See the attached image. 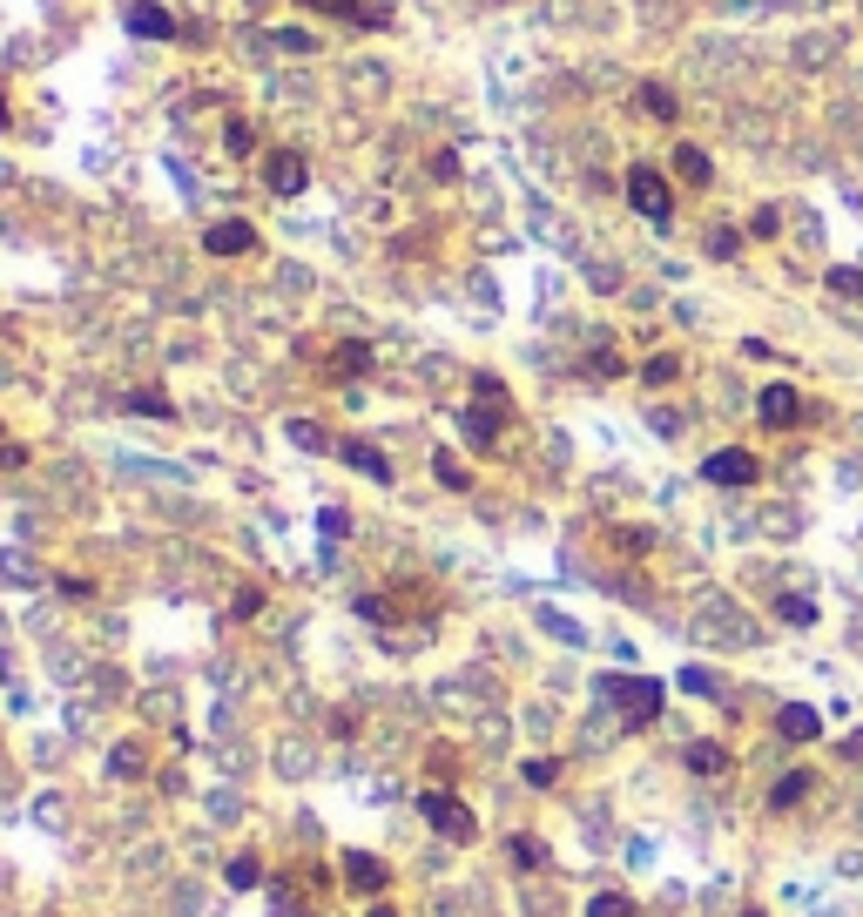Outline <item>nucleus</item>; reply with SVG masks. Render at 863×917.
Segmentation results:
<instances>
[{"label": "nucleus", "mask_w": 863, "mask_h": 917, "mask_svg": "<svg viewBox=\"0 0 863 917\" xmlns=\"http://www.w3.org/2000/svg\"><path fill=\"white\" fill-rule=\"evenodd\" d=\"M601 695L620 708V729H648L661 715V682L648 674H601Z\"/></svg>", "instance_id": "f257e3e1"}, {"label": "nucleus", "mask_w": 863, "mask_h": 917, "mask_svg": "<svg viewBox=\"0 0 863 917\" xmlns=\"http://www.w3.org/2000/svg\"><path fill=\"white\" fill-rule=\"evenodd\" d=\"M418 816H425L432 830H439L446 844H473V836H480L473 810H465V803H459L452 789H425V796H418Z\"/></svg>", "instance_id": "f03ea898"}, {"label": "nucleus", "mask_w": 863, "mask_h": 917, "mask_svg": "<svg viewBox=\"0 0 863 917\" xmlns=\"http://www.w3.org/2000/svg\"><path fill=\"white\" fill-rule=\"evenodd\" d=\"M627 203H635L648 223H669L675 216V189H669V176H661V169H627Z\"/></svg>", "instance_id": "7ed1b4c3"}, {"label": "nucleus", "mask_w": 863, "mask_h": 917, "mask_svg": "<svg viewBox=\"0 0 863 917\" xmlns=\"http://www.w3.org/2000/svg\"><path fill=\"white\" fill-rule=\"evenodd\" d=\"M756 452H742V446H729V452H709L701 459V480L709 486H756Z\"/></svg>", "instance_id": "20e7f679"}, {"label": "nucleus", "mask_w": 863, "mask_h": 917, "mask_svg": "<svg viewBox=\"0 0 863 917\" xmlns=\"http://www.w3.org/2000/svg\"><path fill=\"white\" fill-rule=\"evenodd\" d=\"M263 183H270V196H304V183H310V163H304L297 149H277V155L263 163Z\"/></svg>", "instance_id": "39448f33"}, {"label": "nucleus", "mask_w": 863, "mask_h": 917, "mask_svg": "<svg viewBox=\"0 0 863 917\" xmlns=\"http://www.w3.org/2000/svg\"><path fill=\"white\" fill-rule=\"evenodd\" d=\"M203 250H210V257H250V250H257V230L237 223V216H229V223H210V230H203Z\"/></svg>", "instance_id": "423d86ee"}, {"label": "nucleus", "mask_w": 863, "mask_h": 917, "mask_svg": "<svg viewBox=\"0 0 863 917\" xmlns=\"http://www.w3.org/2000/svg\"><path fill=\"white\" fill-rule=\"evenodd\" d=\"M129 34H135V42H169V34H176V14L155 8V0H129Z\"/></svg>", "instance_id": "0eeeda50"}, {"label": "nucleus", "mask_w": 863, "mask_h": 917, "mask_svg": "<svg viewBox=\"0 0 863 917\" xmlns=\"http://www.w3.org/2000/svg\"><path fill=\"white\" fill-rule=\"evenodd\" d=\"M756 412H762V425H796L803 419V398H796V385H762V398H756Z\"/></svg>", "instance_id": "6e6552de"}, {"label": "nucleus", "mask_w": 863, "mask_h": 917, "mask_svg": "<svg viewBox=\"0 0 863 917\" xmlns=\"http://www.w3.org/2000/svg\"><path fill=\"white\" fill-rule=\"evenodd\" d=\"M344 877H351V891H358V897H378V891L391 884V870H385L371 850H351V857H344Z\"/></svg>", "instance_id": "1a4fd4ad"}, {"label": "nucleus", "mask_w": 863, "mask_h": 917, "mask_svg": "<svg viewBox=\"0 0 863 917\" xmlns=\"http://www.w3.org/2000/svg\"><path fill=\"white\" fill-rule=\"evenodd\" d=\"M499 425H506V412L499 405H480V398H473V412H459V432H465V446H493V438H499Z\"/></svg>", "instance_id": "9d476101"}, {"label": "nucleus", "mask_w": 863, "mask_h": 917, "mask_svg": "<svg viewBox=\"0 0 863 917\" xmlns=\"http://www.w3.org/2000/svg\"><path fill=\"white\" fill-rule=\"evenodd\" d=\"M338 452H344V466H358V472H365V480H378V486H391V459H385V452L371 446V438H344V446H338Z\"/></svg>", "instance_id": "9b49d317"}, {"label": "nucleus", "mask_w": 863, "mask_h": 917, "mask_svg": "<svg viewBox=\"0 0 863 917\" xmlns=\"http://www.w3.org/2000/svg\"><path fill=\"white\" fill-rule=\"evenodd\" d=\"M371 357H378V351H371L365 338H344V344L331 351V378H365V372H371Z\"/></svg>", "instance_id": "f8f14e48"}, {"label": "nucleus", "mask_w": 863, "mask_h": 917, "mask_svg": "<svg viewBox=\"0 0 863 917\" xmlns=\"http://www.w3.org/2000/svg\"><path fill=\"white\" fill-rule=\"evenodd\" d=\"M304 8L344 14V21H358V27H391V8H365V0H304Z\"/></svg>", "instance_id": "ddd939ff"}, {"label": "nucleus", "mask_w": 863, "mask_h": 917, "mask_svg": "<svg viewBox=\"0 0 863 917\" xmlns=\"http://www.w3.org/2000/svg\"><path fill=\"white\" fill-rule=\"evenodd\" d=\"M675 176H682L688 189H709V183H716V163H709L695 142H682V149H675Z\"/></svg>", "instance_id": "4468645a"}, {"label": "nucleus", "mask_w": 863, "mask_h": 917, "mask_svg": "<svg viewBox=\"0 0 863 917\" xmlns=\"http://www.w3.org/2000/svg\"><path fill=\"white\" fill-rule=\"evenodd\" d=\"M776 729H782V736H790V742H816V729H823V722H816V708H803V702H790V708H782V715H776Z\"/></svg>", "instance_id": "2eb2a0df"}, {"label": "nucleus", "mask_w": 863, "mask_h": 917, "mask_svg": "<svg viewBox=\"0 0 863 917\" xmlns=\"http://www.w3.org/2000/svg\"><path fill=\"white\" fill-rule=\"evenodd\" d=\"M688 769L695 776H722L729 769V749L722 742H688Z\"/></svg>", "instance_id": "dca6fc26"}, {"label": "nucleus", "mask_w": 863, "mask_h": 917, "mask_svg": "<svg viewBox=\"0 0 863 917\" xmlns=\"http://www.w3.org/2000/svg\"><path fill=\"white\" fill-rule=\"evenodd\" d=\"M129 412H142V419H176L169 391H155V385H135V391H129Z\"/></svg>", "instance_id": "f3484780"}, {"label": "nucleus", "mask_w": 863, "mask_h": 917, "mask_svg": "<svg viewBox=\"0 0 863 917\" xmlns=\"http://www.w3.org/2000/svg\"><path fill=\"white\" fill-rule=\"evenodd\" d=\"M809 789H816V776H809V769H790V776L776 783V796H769V803H776V810H796Z\"/></svg>", "instance_id": "a211bd4d"}, {"label": "nucleus", "mask_w": 863, "mask_h": 917, "mask_svg": "<svg viewBox=\"0 0 863 917\" xmlns=\"http://www.w3.org/2000/svg\"><path fill=\"white\" fill-rule=\"evenodd\" d=\"M641 115H648V122H675V95L669 89H661V82H641Z\"/></svg>", "instance_id": "6ab92c4d"}, {"label": "nucleus", "mask_w": 863, "mask_h": 917, "mask_svg": "<svg viewBox=\"0 0 863 917\" xmlns=\"http://www.w3.org/2000/svg\"><path fill=\"white\" fill-rule=\"evenodd\" d=\"M641 378H648V385H675V378H682V357H675V351H654L648 365H641Z\"/></svg>", "instance_id": "aec40b11"}, {"label": "nucleus", "mask_w": 863, "mask_h": 917, "mask_svg": "<svg viewBox=\"0 0 863 917\" xmlns=\"http://www.w3.org/2000/svg\"><path fill=\"white\" fill-rule=\"evenodd\" d=\"M223 877H229V891H257V884H263V863H257V857H229Z\"/></svg>", "instance_id": "412c9836"}, {"label": "nucleus", "mask_w": 863, "mask_h": 917, "mask_svg": "<svg viewBox=\"0 0 863 917\" xmlns=\"http://www.w3.org/2000/svg\"><path fill=\"white\" fill-rule=\"evenodd\" d=\"M506 850H513V863H520V870H540V863H546V844H540V836H513Z\"/></svg>", "instance_id": "4be33fe9"}, {"label": "nucleus", "mask_w": 863, "mask_h": 917, "mask_svg": "<svg viewBox=\"0 0 863 917\" xmlns=\"http://www.w3.org/2000/svg\"><path fill=\"white\" fill-rule=\"evenodd\" d=\"M432 472H439V480H446L452 493H465V486H473V472H465V466H459L452 452H439V459H432Z\"/></svg>", "instance_id": "5701e85b"}, {"label": "nucleus", "mask_w": 863, "mask_h": 917, "mask_svg": "<svg viewBox=\"0 0 863 917\" xmlns=\"http://www.w3.org/2000/svg\"><path fill=\"white\" fill-rule=\"evenodd\" d=\"M473 398H480V405H499V412H513V398H506V385H499V378H486V372L473 378Z\"/></svg>", "instance_id": "b1692460"}, {"label": "nucleus", "mask_w": 863, "mask_h": 917, "mask_svg": "<svg viewBox=\"0 0 863 917\" xmlns=\"http://www.w3.org/2000/svg\"><path fill=\"white\" fill-rule=\"evenodd\" d=\"M587 917H635V904H627L620 891H601L594 904H587Z\"/></svg>", "instance_id": "393cba45"}, {"label": "nucleus", "mask_w": 863, "mask_h": 917, "mask_svg": "<svg viewBox=\"0 0 863 917\" xmlns=\"http://www.w3.org/2000/svg\"><path fill=\"white\" fill-rule=\"evenodd\" d=\"M527 783H533V789H554V783H560V763H554V755H533V763H527Z\"/></svg>", "instance_id": "a878e982"}, {"label": "nucleus", "mask_w": 863, "mask_h": 917, "mask_svg": "<svg viewBox=\"0 0 863 917\" xmlns=\"http://www.w3.org/2000/svg\"><path fill=\"white\" fill-rule=\"evenodd\" d=\"M291 446H304V452H324V432L310 425V419H291Z\"/></svg>", "instance_id": "bb28decb"}, {"label": "nucleus", "mask_w": 863, "mask_h": 917, "mask_svg": "<svg viewBox=\"0 0 863 917\" xmlns=\"http://www.w3.org/2000/svg\"><path fill=\"white\" fill-rule=\"evenodd\" d=\"M108 769H115V776H142V749H135V742H122V749L108 755Z\"/></svg>", "instance_id": "cd10ccee"}, {"label": "nucleus", "mask_w": 863, "mask_h": 917, "mask_svg": "<svg viewBox=\"0 0 863 917\" xmlns=\"http://www.w3.org/2000/svg\"><path fill=\"white\" fill-rule=\"evenodd\" d=\"M270 42H277L284 55H310V48H318V42H310L304 27H277V34H270Z\"/></svg>", "instance_id": "c85d7f7f"}, {"label": "nucleus", "mask_w": 863, "mask_h": 917, "mask_svg": "<svg viewBox=\"0 0 863 917\" xmlns=\"http://www.w3.org/2000/svg\"><path fill=\"white\" fill-rule=\"evenodd\" d=\"M318 527H324V540H344V533H351V513H344V506H324Z\"/></svg>", "instance_id": "c756f323"}, {"label": "nucleus", "mask_w": 863, "mask_h": 917, "mask_svg": "<svg viewBox=\"0 0 863 917\" xmlns=\"http://www.w3.org/2000/svg\"><path fill=\"white\" fill-rule=\"evenodd\" d=\"M830 291H843V297H863V270L837 263V270H830Z\"/></svg>", "instance_id": "7c9ffc66"}, {"label": "nucleus", "mask_w": 863, "mask_h": 917, "mask_svg": "<svg viewBox=\"0 0 863 917\" xmlns=\"http://www.w3.org/2000/svg\"><path fill=\"white\" fill-rule=\"evenodd\" d=\"M229 614H237V621H250V614H263V587H244V593H237V601H229Z\"/></svg>", "instance_id": "2f4dec72"}, {"label": "nucleus", "mask_w": 863, "mask_h": 917, "mask_svg": "<svg viewBox=\"0 0 863 917\" xmlns=\"http://www.w3.org/2000/svg\"><path fill=\"white\" fill-rule=\"evenodd\" d=\"M782 621H796V627H809V621H816V608L803 601V593H790V601H782Z\"/></svg>", "instance_id": "473e14b6"}, {"label": "nucleus", "mask_w": 863, "mask_h": 917, "mask_svg": "<svg viewBox=\"0 0 863 917\" xmlns=\"http://www.w3.org/2000/svg\"><path fill=\"white\" fill-rule=\"evenodd\" d=\"M358 614L365 621H391V601H385V593H358Z\"/></svg>", "instance_id": "72a5a7b5"}, {"label": "nucleus", "mask_w": 863, "mask_h": 917, "mask_svg": "<svg viewBox=\"0 0 863 917\" xmlns=\"http://www.w3.org/2000/svg\"><path fill=\"white\" fill-rule=\"evenodd\" d=\"M432 176L452 183V176H459V155H452V149H439V155H432Z\"/></svg>", "instance_id": "f704fd0d"}, {"label": "nucleus", "mask_w": 863, "mask_h": 917, "mask_svg": "<svg viewBox=\"0 0 863 917\" xmlns=\"http://www.w3.org/2000/svg\"><path fill=\"white\" fill-rule=\"evenodd\" d=\"M709 250H716V257H735V250H742V236H735V230H716V236H709Z\"/></svg>", "instance_id": "c9c22d12"}, {"label": "nucleus", "mask_w": 863, "mask_h": 917, "mask_svg": "<svg viewBox=\"0 0 863 917\" xmlns=\"http://www.w3.org/2000/svg\"><path fill=\"white\" fill-rule=\"evenodd\" d=\"M682 689H695V695H716V674H701V668H688V674H682Z\"/></svg>", "instance_id": "e433bc0d"}, {"label": "nucleus", "mask_w": 863, "mask_h": 917, "mask_svg": "<svg viewBox=\"0 0 863 917\" xmlns=\"http://www.w3.org/2000/svg\"><path fill=\"white\" fill-rule=\"evenodd\" d=\"M749 230H756V236H776V230H782V216H776V210H756V223H749Z\"/></svg>", "instance_id": "4c0bfd02"}, {"label": "nucleus", "mask_w": 863, "mask_h": 917, "mask_svg": "<svg viewBox=\"0 0 863 917\" xmlns=\"http://www.w3.org/2000/svg\"><path fill=\"white\" fill-rule=\"evenodd\" d=\"M277 917H310V910H297V904L284 897V884H277Z\"/></svg>", "instance_id": "58836bf2"}, {"label": "nucleus", "mask_w": 863, "mask_h": 917, "mask_svg": "<svg viewBox=\"0 0 863 917\" xmlns=\"http://www.w3.org/2000/svg\"><path fill=\"white\" fill-rule=\"evenodd\" d=\"M365 917H399V910H391V904H371V910H365Z\"/></svg>", "instance_id": "ea45409f"}, {"label": "nucleus", "mask_w": 863, "mask_h": 917, "mask_svg": "<svg viewBox=\"0 0 863 917\" xmlns=\"http://www.w3.org/2000/svg\"><path fill=\"white\" fill-rule=\"evenodd\" d=\"M0 136H8V95H0Z\"/></svg>", "instance_id": "a19ab883"}, {"label": "nucleus", "mask_w": 863, "mask_h": 917, "mask_svg": "<svg viewBox=\"0 0 863 917\" xmlns=\"http://www.w3.org/2000/svg\"><path fill=\"white\" fill-rule=\"evenodd\" d=\"M742 917H762V910H742Z\"/></svg>", "instance_id": "79ce46f5"}]
</instances>
